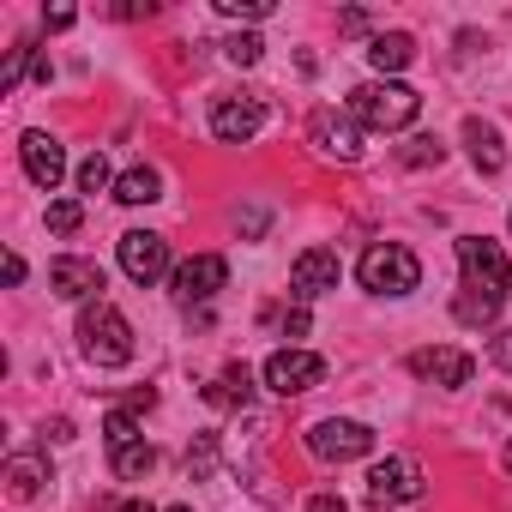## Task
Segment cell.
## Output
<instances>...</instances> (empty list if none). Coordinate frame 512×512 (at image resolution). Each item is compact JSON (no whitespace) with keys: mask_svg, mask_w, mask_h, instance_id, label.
Returning <instances> with one entry per match:
<instances>
[{"mask_svg":"<svg viewBox=\"0 0 512 512\" xmlns=\"http://www.w3.org/2000/svg\"><path fill=\"white\" fill-rule=\"evenodd\" d=\"M79 356L91 368H127L133 362V326L109 296L79 308Z\"/></svg>","mask_w":512,"mask_h":512,"instance_id":"cell-1","label":"cell"},{"mask_svg":"<svg viewBox=\"0 0 512 512\" xmlns=\"http://www.w3.org/2000/svg\"><path fill=\"white\" fill-rule=\"evenodd\" d=\"M350 115L362 127H374V133H398V127H410L422 115V97L404 79H368V85L350 91Z\"/></svg>","mask_w":512,"mask_h":512,"instance_id":"cell-2","label":"cell"},{"mask_svg":"<svg viewBox=\"0 0 512 512\" xmlns=\"http://www.w3.org/2000/svg\"><path fill=\"white\" fill-rule=\"evenodd\" d=\"M356 278L368 296H410L422 284V260L404 247V241H374L362 260H356Z\"/></svg>","mask_w":512,"mask_h":512,"instance_id":"cell-3","label":"cell"},{"mask_svg":"<svg viewBox=\"0 0 512 512\" xmlns=\"http://www.w3.org/2000/svg\"><path fill=\"white\" fill-rule=\"evenodd\" d=\"M458 272H464V290H476V296H488V302L506 308V296H512V266H506L500 241H488V235H458Z\"/></svg>","mask_w":512,"mask_h":512,"instance_id":"cell-4","label":"cell"},{"mask_svg":"<svg viewBox=\"0 0 512 512\" xmlns=\"http://www.w3.org/2000/svg\"><path fill=\"white\" fill-rule=\"evenodd\" d=\"M422 488H428L422 464H416V458H404V452H386V458L368 470L362 500H368L374 512H386V506H410V500H422Z\"/></svg>","mask_w":512,"mask_h":512,"instance_id":"cell-5","label":"cell"},{"mask_svg":"<svg viewBox=\"0 0 512 512\" xmlns=\"http://www.w3.org/2000/svg\"><path fill=\"white\" fill-rule=\"evenodd\" d=\"M260 380H266V392H278V398H302V392H314V386L326 380V362H320L314 350H302V344H284V350L266 356Z\"/></svg>","mask_w":512,"mask_h":512,"instance_id":"cell-6","label":"cell"},{"mask_svg":"<svg viewBox=\"0 0 512 512\" xmlns=\"http://www.w3.org/2000/svg\"><path fill=\"white\" fill-rule=\"evenodd\" d=\"M308 452L320 464H350V458H368L374 452V428L356 422V416H326L308 428Z\"/></svg>","mask_w":512,"mask_h":512,"instance_id":"cell-7","label":"cell"},{"mask_svg":"<svg viewBox=\"0 0 512 512\" xmlns=\"http://www.w3.org/2000/svg\"><path fill=\"white\" fill-rule=\"evenodd\" d=\"M308 145L326 157V163H362V121L350 115V109H314V121H308Z\"/></svg>","mask_w":512,"mask_h":512,"instance_id":"cell-8","label":"cell"},{"mask_svg":"<svg viewBox=\"0 0 512 512\" xmlns=\"http://www.w3.org/2000/svg\"><path fill=\"white\" fill-rule=\"evenodd\" d=\"M223 284H229V260H223V253H193V260H181L169 272V290H175L181 308H205Z\"/></svg>","mask_w":512,"mask_h":512,"instance_id":"cell-9","label":"cell"},{"mask_svg":"<svg viewBox=\"0 0 512 512\" xmlns=\"http://www.w3.org/2000/svg\"><path fill=\"white\" fill-rule=\"evenodd\" d=\"M121 272L139 284V290H151V284H163L175 266H169V241L157 235V229H127L121 235Z\"/></svg>","mask_w":512,"mask_h":512,"instance_id":"cell-10","label":"cell"},{"mask_svg":"<svg viewBox=\"0 0 512 512\" xmlns=\"http://www.w3.org/2000/svg\"><path fill=\"white\" fill-rule=\"evenodd\" d=\"M338 278H344V260L332 247H302L296 266H290V296L296 302H320V296L338 290Z\"/></svg>","mask_w":512,"mask_h":512,"instance_id":"cell-11","label":"cell"},{"mask_svg":"<svg viewBox=\"0 0 512 512\" xmlns=\"http://www.w3.org/2000/svg\"><path fill=\"white\" fill-rule=\"evenodd\" d=\"M266 127V97H247V91H229L211 103V133L223 145H247L253 133Z\"/></svg>","mask_w":512,"mask_h":512,"instance_id":"cell-12","label":"cell"},{"mask_svg":"<svg viewBox=\"0 0 512 512\" xmlns=\"http://www.w3.org/2000/svg\"><path fill=\"white\" fill-rule=\"evenodd\" d=\"M410 374L428 380V386H440V392H458V386L476 380V356L458 350V344H434V350H416L410 356Z\"/></svg>","mask_w":512,"mask_h":512,"instance_id":"cell-13","label":"cell"},{"mask_svg":"<svg viewBox=\"0 0 512 512\" xmlns=\"http://www.w3.org/2000/svg\"><path fill=\"white\" fill-rule=\"evenodd\" d=\"M19 157H25V175H31L43 193H55V187H61V175H67V151H61V139H55V133H43V127L19 133Z\"/></svg>","mask_w":512,"mask_h":512,"instance_id":"cell-14","label":"cell"},{"mask_svg":"<svg viewBox=\"0 0 512 512\" xmlns=\"http://www.w3.org/2000/svg\"><path fill=\"white\" fill-rule=\"evenodd\" d=\"M49 290L61 302H103V266L79 260V253H61V260L49 266Z\"/></svg>","mask_w":512,"mask_h":512,"instance_id":"cell-15","label":"cell"},{"mask_svg":"<svg viewBox=\"0 0 512 512\" xmlns=\"http://www.w3.org/2000/svg\"><path fill=\"white\" fill-rule=\"evenodd\" d=\"M362 55H368V67H374L380 79H392V73H404V67L416 61V37H404V31H374Z\"/></svg>","mask_w":512,"mask_h":512,"instance_id":"cell-16","label":"cell"},{"mask_svg":"<svg viewBox=\"0 0 512 512\" xmlns=\"http://www.w3.org/2000/svg\"><path fill=\"white\" fill-rule=\"evenodd\" d=\"M43 482H55V470H49L43 452H13V458H7V488H13V500H37Z\"/></svg>","mask_w":512,"mask_h":512,"instance_id":"cell-17","label":"cell"},{"mask_svg":"<svg viewBox=\"0 0 512 512\" xmlns=\"http://www.w3.org/2000/svg\"><path fill=\"white\" fill-rule=\"evenodd\" d=\"M464 145H470V163L482 169V175H500L506 169V145H500V127H488V121H464Z\"/></svg>","mask_w":512,"mask_h":512,"instance_id":"cell-18","label":"cell"},{"mask_svg":"<svg viewBox=\"0 0 512 512\" xmlns=\"http://www.w3.org/2000/svg\"><path fill=\"white\" fill-rule=\"evenodd\" d=\"M205 398L223 404V410H247V404H253V368H247V362H229V368L205 386Z\"/></svg>","mask_w":512,"mask_h":512,"instance_id":"cell-19","label":"cell"},{"mask_svg":"<svg viewBox=\"0 0 512 512\" xmlns=\"http://www.w3.org/2000/svg\"><path fill=\"white\" fill-rule=\"evenodd\" d=\"M115 199H121V205H151V199H163V175H157L151 163H133V169L115 181Z\"/></svg>","mask_w":512,"mask_h":512,"instance_id":"cell-20","label":"cell"},{"mask_svg":"<svg viewBox=\"0 0 512 512\" xmlns=\"http://www.w3.org/2000/svg\"><path fill=\"white\" fill-rule=\"evenodd\" d=\"M452 320H458V326H494V320H500V302H488V296H476V290H458V296H452Z\"/></svg>","mask_w":512,"mask_h":512,"instance_id":"cell-21","label":"cell"},{"mask_svg":"<svg viewBox=\"0 0 512 512\" xmlns=\"http://www.w3.org/2000/svg\"><path fill=\"white\" fill-rule=\"evenodd\" d=\"M139 440H145V434H139V416H133V410H109V416H103V446H109V452H127V446H139Z\"/></svg>","mask_w":512,"mask_h":512,"instance_id":"cell-22","label":"cell"},{"mask_svg":"<svg viewBox=\"0 0 512 512\" xmlns=\"http://www.w3.org/2000/svg\"><path fill=\"white\" fill-rule=\"evenodd\" d=\"M109 464H115V476H121V482H139V476H151V470H157V452L139 440V446H127V452H109Z\"/></svg>","mask_w":512,"mask_h":512,"instance_id":"cell-23","label":"cell"},{"mask_svg":"<svg viewBox=\"0 0 512 512\" xmlns=\"http://www.w3.org/2000/svg\"><path fill=\"white\" fill-rule=\"evenodd\" d=\"M25 67H37V43H31V37H19V43L7 49V67H0V91H19Z\"/></svg>","mask_w":512,"mask_h":512,"instance_id":"cell-24","label":"cell"},{"mask_svg":"<svg viewBox=\"0 0 512 512\" xmlns=\"http://www.w3.org/2000/svg\"><path fill=\"white\" fill-rule=\"evenodd\" d=\"M109 187H115V169H109L103 151H91V157L79 163V193H109Z\"/></svg>","mask_w":512,"mask_h":512,"instance_id":"cell-25","label":"cell"},{"mask_svg":"<svg viewBox=\"0 0 512 512\" xmlns=\"http://www.w3.org/2000/svg\"><path fill=\"white\" fill-rule=\"evenodd\" d=\"M440 157H446V145H440L434 133H422V139H410V145L398 151V163H404V169H428V163H440Z\"/></svg>","mask_w":512,"mask_h":512,"instance_id":"cell-26","label":"cell"},{"mask_svg":"<svg viewBox=\"0 0 512 512\" xmlns=\"http://www.w3.org/2000/svg\"><path fill=\"white\" fill-rule=\"evenodd\" d=\"M79 223H85V205L79 199H55L49 205V229L55 235H79Z\"/></svg>","mask_w":512,"mask_h":512,"instance_id":"cell-27","label":"cell"},{"mask_svg":"<svg viewBox=\"0 0 512 512\" xmlns=\"http://www.w3.org/2000/svg\"><path fill=\"white\" fill-rule=\"evenodd\" d=\"M211 470H217V440L199 434V440L187 446V476H211Z\"/></svg>","mask_w":512,"mask_h":512,"instance_id":"cell-28","label":"cell"},{"mask_svg":"<svg viewBox=\"0 0 512 512\" xmlns=\"http://www.w3.org/2000/svg\"><path fill=\"white\" fill-rule=\"evenodd\" d=\"M223 55H229L235 67H253V61H260V55H266V43H260V37H253V31H241V37H229V43H223Z\"/></svg>","mask_w":512,"mask_h":512,"instance_id":"cell-29","label":"cell"},{"mask_svg":"<svg viewBox=\"0 0 512 512\" xmlns=\"http://www.w3.org/2000/svg\"><path fill=\"white\" fill-rule=\"evenodd\" d=\"M223 19H272V0H217Z\"/></svg>","mask_w":512,"mask_h":512,"instance_id":"cell-30","label":"cell"},{"mask_svg":"<svg viewBox=\"0 0 512 512\" xmlns=\"http://www.w3.org/2000/svg\"><path fill=\"white\" fill-rule=\"evenodd\" d=\"M488 356H494V362H500V368H506V374H512V326H506V332H494V338H488Z\"/></svg>","mask_w":512,"mask_h":512,"instance_id":"cell-31","label":"cell"},{"mask_svg":"<svg viewBox=\"0 0 512 512\" xmlns=\"http://www.w3.org/2000/svg\"><path fill=\"white\" fill-rule=\"evenodd\" d=\"M284 338H308V302H296V308L284 314Z\"/></svg>","mask_w":512,"mask_h":512,"instance_id":"cell-32","label":"cell"},{"mask_svg":"<svg viewBox=\"0 0 512 512\" xmlns=\"http://www.w3.org/2000/svg\"><path fill=\"white\" fill-rule=\"evenodd\" d=\"M73 19H79V13H73V7H49V13H43V31H67V25H73Z\"/></svg>","mask_w":512,"mask_h":512,"instance_id":"cell-33","label":"cell"},{"mask_svg":"<svg viewBox=\"0 0 512 512\" xmlns=\"http://www.w3.org/2000/svg\"><path fill=\"white\" fill-rule=\"evenodd\" d=\"M338 31H344V37H362V31H368V13H356V7L338 13Z\"/></svg>","mask_w":512,"mask_h":512,"instance_id":"cell-34","label":"cell"},{"mask_svg":"<svg viewBox=\"0 0 512 512\" xmlns=\"http://www.w3.org/2000/svg\"><path fill=\"white\" fill-rule=\"evenodd\" d=\"M308 512H350V500H344V494H314Z\"/></svg>","mask_w":512,"mask_h":512,"instance_id":"cell-35","label":"cell"},{"mask_svg":"<svg viewBox=\"0 0 512 512\" xmlns=\"http://www.w3.org/2000/svg\"><path fill=\"white\" fill-rule=\"evenodd\" d=\"M43 434H49V440H73V422H67V416H55V422H49Z\"/></svg>","mask_w":512,"mask_h":512,"instance_id":"cell-36","label":"cell"},{"mask_svg":"<svg viewBox=\"0 0 512 512\" xmlns=\"http://www.w3.org/2000/svg\"><path fill=\"white\" fill-rule=\"evenodd\" d=\"M115 512H157V506H151V500H121Z\"/></svg>","mask_w":512,"mask_h":512,"instance_id":"cell-37","label":"cell"},{"mask_svg":"<svg viewBox=\"0 0 512 512\" xmlns=\"http://www.w3.org/2000/svg\"><path fill=\"white\" fill-rule=\"evenodd\" d=\"M500 458H506V470H512V434H506V452H500Z\"/></svg>","mask_w":512,"mask_h":512,"instance_id":"cell-38","label":"cell"},{"mask_svg":"<svg viewBox=\"0 0 512 512\" xmlns=\"http://www.w3.org/2000/svg\"><path fill=\"white\" fill-rule=\"evenodd\" d=\"M163 512H187V506H163Z\"/></svg>","mask_w":512,"mask_h":512,"instance_id":"cell-39","label":"cell"},{"mask_svg":"<svg viewBox=\"0 0 512 512\" xmlns=\"http://www.w3.org/2000/svg\"><path fill=\"white\" fill-rule=\"evenodd\" d=\"M506 223H512V211H506Z\"/></svg>","mask_w":512,"mask_h":512,"instance_id":"cell-40","label":"cell"}]
</instances>
